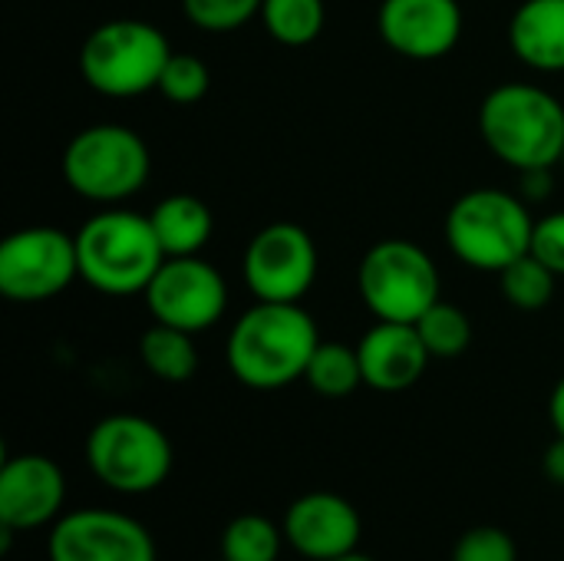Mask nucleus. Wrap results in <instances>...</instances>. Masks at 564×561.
I'll return each instance as SVG.
<instances>
[{"label": "nucleus", "mask_w": 564, "mask_h": 561, "mask_svg": "<svg viewBox=\"0 0 564 561\" xmlns=\"http://www.w3.org/2000/svg\"><path fill=\"white\" fill-rule=\"evenodd\" d=\"M152 155L145 139L122 122L79 129L63 149V182L96 205H122L149 182Z\"/></svg>", "instance_id": "39448f33"}, {"label": "nucleus", "mask_w": 564, "mask_h": 561, "mask_svg": "<svg viewBox=\"0 0 564 561\" xmlns=\"http://www.w3.org/2000/svg\"><path fill=\"white\" fill-rule=\"evenodd\" d=\"M79 278L109 298L145 294L149 281L165 261L149 215L106 205L76 231Z\"/></svg>", "instance_id": "7ed1b4c3"}, {"label": "nucleus", "mask_w": 564, "mask_h": 561, "mask_svg": "<svg viewBox=\"0 0 564 561\" xmlns=\"http://www.w3.org/2000/svg\"><path fill=\"white\" fill-rule=\"evenodd\" d=\"M142 298L152 321L188 334L215 327L228 311L225 274L198 255L165 258Z\"/></svg>", "instance_id": "9b49d317"}, {"label": "nucleus", "mask_w": 564, "mask_h": 561, "mask_svg": "<svg viewBox=\"0 0 564 561\" xmlns=\"http://www.w3.org/2000/svg\"><path fill=\"white\" fill-rule=\"evenodd\" d=\"M453 561H519V549L509 532L496 526H479L456 542Z\"/></svg>", "instance_id": "bb28decb"}, {"label": "nucleus", "mask_w": 564, "mask_h": 561, "mask_svg": "<svg viewBox=\"0 0 564 561\" xmlns=\"http://www.w3.org/2000/svg\"><path fill=\"white\" fill-rule=\"evenodd\" d=\"M321 331L304 304L254 301L228 331L225 364L251 390H281L304 380Z\"/></svg>", "instance_id": "f257e3e1"}, {"label": "nucleus", "mask_w": 564, "mask_h": 561, "mask_svg": "<svg viewBox=\"0 0 564 561\" xmlns=\"http://www.w3.org/2000/svg\"><path fill=\"white\" fill-rule=\"evenodd\" d=\"M307 387L327 400H340L350 397L360 384H364V370H360V354L350 344L340 341H321L307 374H304Z\"/></svg>", "instance_id": "aec40b11"}, {"label": "nucleus", "mask_w": 564, "mask_h": 561, "mask_svg": "<svg viewBox=\"0 0 564 561\" xmlns=\"http://www.w3.org/2000/svg\"><path fill=\"white\" fill-rule=\"evenodd\" d=\"M357 294L377 321L416 324L440 301V268L410 238H383L357 268Z\"/></svg>", "instance_id": "0eeeda50"}, {"label": "nucleus", "mask_w": 564, "mask_h": 561, "mask_svg": "<svg viewBox=\"0 0 564 561\" xmlns=\"http://www.w3.org/2000/svg\"><path fill=\"white\" fill-rule=\"evenodd\" d=\"M50 561H155L149 529L116 509H76L53 522Z\"/></svg>", "instance_id": "f8f14e48"}, {"label": "nucleus", "mask_w": 564, "mask_h": 561, "mask_svg": "<svg viewBox=\"0 0 564 561\" xmlns=\"http://www.w3.org/2000/svg\"><path fill=\"white\" fill-rule=\"evenodd\" d=\"M479 132L496 159L516 172L562 165L564 106L535 83H502L479 106Z\"/></svg>", "instance_id": "f03ea898"}, {"label": "nucleus", "mask_w": 564, "mask_h": 561, "mask_svg": "<svg viewBox=\"0 0 564 561\" xmlns=\"http://www.w3.org/2000/svg\"><path fill=\"white\" fill-rule=\"evenodd\" d=\"M330 561H373L370 555H360L357 549L354 552H347V555H337V559H330Z\"/></svg>", "instance_id": "2f4dec72"}, {"label": "nucleus", "mask_w": 564, "mask_h": 561, "mask_svg": "<svg viewBox=\"0 0 564 561\" xmlns=\"http://www.w3.org/2000/svg\"><path fill=\"white\" fill-rule=\"evenodd\" d=\"M93 476L122 496H145L172 473V443L165 430L139 413L102 417L86 436Z\"/></svg>", "instance_id": "6e6552de"}, {"label": "nucleus", "mask_w": 564, "mask_h": 561, "mask_svg": "<svg viewBox=\"0 0 564 561\" xmlns=\"http://www.w3.org/2000/svg\"><path fill=\"white\" fill-rule=\"evenodd\" d=\"M446 245L449 251L476 268L499 274L512 261L532 251L535 218L522 195L502 188H469L446 212Z\"/></svg>", "instance_id": "20e7f679"}, {"label": "nucleus", "mask_w": 564, "mask_h": 561, "mask_svg": "<svg viewBox=\"0 0 564 561\" xmlns=\"http://www.w3.org/2000/svg\"><path fill=\"white\" fill-rule=\"evenodd\" d=\"M509 50L535 73H564V0H522L509 20Z\"/></svg>", "instance_id": "f3484780"}, {"label": "nucleus", "mask_w": 564, "mask_h": 561, "mask_svg": "<svg viewBox=\"0 0 564 561\" xmlns=\"http://www.w3.org/2000/svg\"><path fill=\"white\" fill-rule=\"evenodd\" d=\"M317 245L294 222H271L245 248V284L254 301L301 304L317 281Z\"/></svg>", "instance_id": "9d476101"}, {"label": "nucleus", "mask_w": 564, "mask_h": 561, "mask_svg": "<svg viewBox=\"0 0 564 561\" xmlns=\"http://www.w3.org/2000/svg\"><path fill=\"white\" fill-rule=\"evenodd\" d=\"M66 499L63 470L40 453L7 456L0 466V526L30 532L53 526Z\"/></svg>", "instance_id": "4468645a"}, {"label": "nucleus", "mask_w": 564, "mask_h": 561, "mask_svg": "<svg viewBox=\"0 0 564 561\" xmlns=\"http://www.w3.org/2000/svg\"><path fill=\"white\" fill-rule=\"evenodd\" d=\"M542 470L552 483L564 486V436H558L549 450H545V460H542Z\"/></svg>", "instance_id": "c756f323"}, {"label": "nucleus", "mask_w": 564, "mask_h": 561, "mask_svg": "<svg viewBox=\"0 0 564 561\" xmlns=\"http://www.w3.org/2000/svg\"><path fill=\"white\" fill-rule=\"evenodd\" d=\"M284 529H278L264 516H238L221 532V559L225 561H278L284 546Z\"/></svg>", "instance_id": "4be33fe9"}, {"label": "nucleus", "mask_w": 564, "mask_h": 561, "mask_svg": "<svg viewBox=\"0 0 564 561\" xmlns=\"http://www.w3.org/2000/svg\"><path fill=\"white\" fill-rule=\"evenodd\" d=\"M416 331H420L430 357H440V360L459 357L473 344V321H469V314L463 308H456V304H446L443 298L416 321Z\"/></svg>", "instance_id": "b1692460"}, {"label": "nucleus", "mask_w": 564, "mask_h": 561, "mask_svg": "<svg viewBox=\"0 0 564 561\" xmlns=\"http://www.w3.org/2000/svg\"><path fill=\"white\" fill-rule=\"evenodd\" d=\"M562 165H564V149H562Z\"/></svg>", "instance_id": "473e14b6"}, {"label": "nucleus", "mask_w": 564, "mask_h": 561, "mask_svg": "<svg viewBox=\"0 0 564 561\" xmlns=\"http://www.w3.org/2000/svg\"><path fill=\"white\" fill-rule=\"evenodd\" d=\"M549 420H552L555 433L564 436V377L555 384V390H552V400H549Z\"/></svg>", "instance_id": "7c9ffc66"}, {"label": "nucleus", "mask_w": 564, "mask_h": 561, "mask_svg": "<svg viewBox=\"0 0 564 561\" xmlns=\"http://www.w3.org/2000/svg\"><path fill=\"white\" fill-rule=\"evenodd\" d=\"M195 334L188 331H178V327H169V324H152L142 341H139V357H142V367L165 380V384H185L195 377L198 370V350H195Z\"/></svg>", "instance_id": "6ab92c4d"}, {"label": "nucleus", "mask_w": 564, "mask_h": 561, "mask_svg": "<svg viewBox=\"0 0 564 561\" xmlns=\"http://www.w3.org/2000/svg\"><path fill=\"white\" fill-rule=\"evenodd\" d=\"M552 172L555 169H529V172H519V185H522V198L532 205V202H545L549 192H552Z\"/></svg>", "instance_id": "c85d7f7f"}, {"label": "nucleus", "mask_w": 564, "mask_h": 561, "mask_svg": "<svg viewBox=\"0 0 564 561\" xmlns=\"http://www.w3.org/2000/svg\"><path fill=\"white\" fill-rule=\"evenodd\" d=\"M175 50L149 20H106L79 46V73L99 96L132 99L159 89L162 69Z\"/></svg>", "instance_id": "423d86ee"}, {"label": "nucleus", "mask_w": 564, "mask_h": 561, "mask_svg": "<svg viewBox=\"0 0 564 561\" xmlns=\"http://www.w3.org/2000/svg\"><path fill=\"white\" fill-rule=\"evenodd\" d=\"M364 384L380 393L410 390L430 367V350L416 324L377 321L357 344Z\"/></svg>", "instance_id": "dca6fc26"}, {"label": "nucleus", "mask_w": 564, "mask_h": 561, "mask_svg": "<svg viewBox=\"0 0 564 561\" xmlns=\"http://www.w3.org/2000/svg\"><path fill=\"white\" fill-rule=\"evenodd\" d=\"M76 278V235H66L63 228L30 225L0 241V294L13 304L53 301Z\"/></svg>", "instance_id": "1a4fd4ad"}, {"label": "nucleus", "mask_w": 564, "mask_h": 561, "mask_svg": "<svg viewBox=\"0 0 564 561\" xmlns=\"http://www.w3.org/2000/svg\"><path fill=\"white\" fill-rule=\"evenodd\" d=\"M555 284H558V274L545 261H539L532 251L499 271L502 298L519 311H542L555 298Z\"/></svg>", "instance_id": "5701e85b"}, {"label": "nucleus", "mask_w": 564, "mask_h": 561, "mask_svg": "<svg viewBox=\"0 0 564 561\" xmlns=\"http://www.w3.org/2000/svg\"><path fill=\"white\" fill-rule=\"evenodd\" d=\"M221 561H225V559H221Z\"/></svg>", "instance_id": "72a5a7b5"}, {"label": "nucleus", "mask_w": 564, "mask_h": 561, "mask_svg": "<svg viewBox=\"0 0 564 561\" xmlns=\"http://www.w3.org/2000/svg\"><path fill=\"white\" fill-rule=\"evenodd\" d=\"M212 89V69L202 56L195 53H172L162 79H159V93L175 103V106H192L198 99H205V93Z\"/></svg>", "instance_id": "393cba45"}, {"label": "nucleus", "mask_w": 564, "mask_h": 561, "mask_svg": "<svg viewBox=\"0 0 564 561\" xmlns=\"http://www.w3.org/2000/svg\"><path fill=\"white\" fill-rule=\"evenodd\" d=\"M463 23L459 0H383L377 10L383 43L416 63L449 56L463 36Z\"/></svg>", "instance_id": "ddd939ff"}, {"label": "nucleus", "mask_w": 564, "mask_h": 561, "mask_svg": "<svg viewBox=\"0 0 564 561\" xmlns=\"http://www.w3.org/2000/svg\"><path fill=\"white\" fill-rule=\"evenodd\" d=\"M324 0H264L261 23L281 46H307L324 33Z\"/></svg>", "instance_id": "412c9836"}, {"label": "nucleus", "mask_w": 564, "mask_h": 561, "mask_svg": "<svg viewBox=\"0 0 564 561\" xmlns=\"http://www.w3.org/2000/svg\"><path fill=\"white\" fill-rule=\"evenodd\" d=\"M264 0H182V13L205 33H231L251 17H261Z\"/></svg>", "instance_id": "a878e982"}, {"label": "nucleus", "mask_w": 564, "mask_h": 561, "mask_svg": "<svg viewBox=\"0 0 564 561\" xmlns=\"http://www.w3.org/2000/svg\"><path fill=\"white\" fill-rule=\"evenodd\" d=\"M149 222L155 228V238L165 251V258H185V255H202V248L215 235V215L212 208L188 192L165 195L155 202L149 212Z\"/></svg>", "instance_id": "a211bd4d"}, {"label": "nucleus", "mask_w": 564, "mask_h": 561, "mask_svg": "<svg viewBox=\"0 0 564 561\" xmlns=\"http://www.w3.org/2000/svg\"><path fill=\"white\" fill-rule=\"evenodd\" d=\"M532 255L539 261H545L558 278H564V208L545 215V218H535Z\"/></svg>", "instance_id": "cd10ccee"}, {"label": "nucleus", "mask_w": 564, "mask_h": 561, "mask_svg": "<svg viewBox=\"0 0 564 561\" xmlns=\"http://www.w3.org/2000/svg\"><path fill=\"white\" fill-rule=\"evenodd\" d=\"M288 546L311 561H330L347 555L360 542V516L337 493H304L284 513Z\"/></svg>", "instance_id": "2eb2a0df"}]
</instances>
